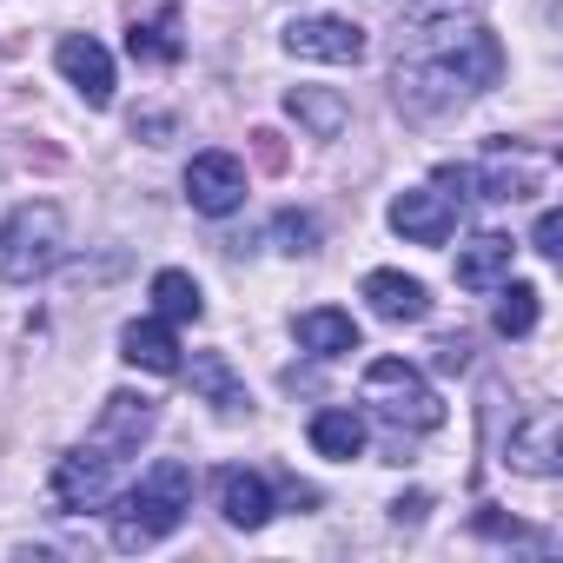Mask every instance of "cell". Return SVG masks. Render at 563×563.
Wrapping results in <instances>:
<instances>
[{
    "label": "cell",
    "instance_id": "cell-1",
    "mask_svg": "<svg viewBox=\"0 0 563 563\" xmlns=\"http://www.w3.org/2000/svg\"><path fill=\"white\" fill-rule=\"evenodd\" d=\"M398 67H391V87H398V107L411 120H438L451 107H464L471 93H484L497 74H504V47L490 27L477 21H431L424 8H405L398 21Z\"/></svg>",
    "mask_w": 563,
    "mask_h": 563
},
{
    "label": "cell",
    "instance_id": "cell-2",
    "mask_svg": "<svg viewBox=\"0 0 563 563\" xmlns=\"http://www.w3.org/2000/svg\"><path fill=\"white\" fill-rule=\"evenodd\" d=\"M192 464L186 457H159L126 497H113V550H153L159 537H173L192 510Z\"/></svg>",
    "mask_w": 563,
    "mask_h": 563
},
{
    "label": "cell",
    "instance_id": "cell-3",
    "mask_svg": "<svg viewBox=\"0 0 563 563\" xmlns=\"http://www.w3.org/2000/svg\"><path fill=\"white\" fill-rule=\"evenodd\" d=\"M67 252V219L60 206L34 199V206H14L8 219H0V278L8 286H34V278H47Z\"/></svg>",
    "mask_w": 563,
    "mask_h": 563
},
{
    "label": "cell",
    "instance_id": "cell-4",
    "mask_svg": "<svg viewBox=\"0 0 563 563\" xmlns=\"http://www.w3.org/2000/svg\"><path fill=\"white\" fill-rule=\"evenodd\" d=\"M365 398L378 405V418H385L398 438H405V431H438V424H444L438 391H431L424 372L405 365V358H372V365H365Z\"/></svg>",
    "mask_w": 563,
    "mask_h": 563
},
{
    "label": "cell",
    "instance_id": "cell-5",
    "mask_svg": "<svg viewBox=\"0 0 563 563\" xmlns=\"http://www.w3.org/2000/svg\"><path fill=\"white\" fill-rule=\"evenodd\" d=\"M113 477H120V457L87 438L80 451H67L54 464L47 497H54V510H100V504H113Z\"/></svg>",
    "mask_w": 563,
    "mask_h": 563
},
{
    "label": "cell",
    "instance_id": "cell-6",
    "mask_svg": "<svg viewBox=\"0 0 563 563\" xmlns=\"http://www.w3.org/2000/svg\"><path fill=\"white\" fill-rule=\"evenodd\" d=\"M537 179H543V159L537 153H523V146H484V159L477 166H464V199H484V206H510V199H523V192H537Z\"/></svg>",
    "mask_w": 563,
    "mask_h": 563
},
{
    "label": "cell",
    "instance_id": "cell-7",
    "mask_svg": "<svg viewBox=\"0 0 563 563\" xmlns=\"http://www.w3.org/2000/svg\"><path fill=\"white\" fill-rule=\"evenodd\" d=\"M504 464L523 477H556L563 471V411L556 405H530L510 438H504Z\"/></svg>",
    "mask_w": 563,
    "mask_h": 563
},
{
    "label": "cell",
    "instance_id": "cell-8",
    "mask_svg": "<svg viewBox=\"0 0 563 563\" xmlns=\"http://www.w3.org/2000/svg\"><path fill=\"white\" fill-rule=\"evenodd\" d=\"M186 199H192V212H206V219L239 212V206H245V166H239L225 146L192 153V166H186Z\"/></svg>",
    "mask_w": 563,
    "mask_h": 563
},
{
    "label": "cell",
    "instance_id": "cell-9",
    "mask_svg": "<svg viewBox=\"0 0 563 563\" xmlns=\"http://www.w3.org/2000/svg\"><path fill=\"white\" fill-rule=\"evenodd\" d=\"M286 47H292L299 60L358 67V60H365V27H358V21H339V14H312V21H292V27H286Z\"/></svg>",
    "mask_w": 563,
    "mask_h": 563
},
{
    "label": "cell",
    "instance_id": "cell-10",
    "mask_svg": "<svg viewBox=\"0 0 563 563\" xmlns=\"http://www.w3.org/2000/svg\"><path fill=\"white\" fill-rule=\"evenodd\" d=\"M451 225H457V206L431 186H411V192L391 199V232H405L411 245H444Z\"/></svg>",
    "mask_w": 563,
    "mask_h": 563
},
{
    "label": "cell",
    "instance_id": "cell-11",
    "mask_svg": "<svg viewBox=\"0 0 563 563\" xmlns=\"http://www.w3.org/2000/svg\"><path fill=\"white\" fill-rule=\"evenodd\" d=\"M54 67L80 87L87 107H107V100H113V60H107V47H100L93 34H67V41L54 47Z\"/></svg>",
    "mask_w": 563,
    "mask_h": 563
},
{
    "label": "cell",
    "instance_id": "cell-12",
    "mask_svg": "<svg viewBox=\"0 0 563 563\" xmlns=\"http://www.w3.org/2000/svg\"><path fill=\"white\" fill-rule=\"evenodd\" d=\"M153 418H159V411H153V398H133V391H113V398L100 405V424H93V444H100V451H113V457L126 464V457L140 451V438L153 431Z\"/></svg>",
    "mask_w": 563,
    "mask_h": 563
},
{
    "label": "cell",
    "instance_id": "cell-13",
    "mask_svg": "<svg viewBox=\"0 0 563 563\" xmlns=\"http://www.w3.org/2000/svg\"><path fill=\"white\" fill-rule=\"evenodd\" d=\"M365 306H372L385 325H418V319H431V292L418 286V278H405V272H372V278H365Z\"/></svg>",
    "mask_w": 563,
    "mask_h": 563
},
{
    "label": "cell",
    "instance_id": "cell-14",
    "mask_svg": "<svg viewBox=\"0 0 563 563\" xmlns=\"http://www.w3.org/2000/svg\"><path fill=\"white\" fill-rule=\"evenodd\" d=\"M510 258H517V245H510L504 232H477V239L457 252V286H464V292H497L504 278H510Z\"/></svg>",
    "mask_w": 563,
    "mask_h": 563
},
{
    "label": "cell",
    "instance_id": "cell-15",
    "mask_svg": "<svg viewBox=\"0 0 563 563\" xmlns=\"http://www.w3.org/2000/svg\"><path fill=\"white\" fill-rule=\"evenodd\" d=\"M219 510H225L232 530H258V523L272 517V484H265L258 471L232 464V471H219Z\"/></svg>",
    "mask_w": 563,
    "mask_h": 563
},
{
    "label": "cell",
    "instance_id": "cell-16",
    "mask_svg": "<svg viewBox=\"0 0 563 563\" xmlns=\"http://www.w3.org/2000/svg\"><path fill=\"white\" fill-rule=\"evenodd\" d=\"M299 345L312 352V358H345V352H358V319L352 312H339V306H312V312H299Z\"/></svg>",
    "mask_w": 563,
    "mask_h": 563
},
{
    "label": "cell",
    "instance_id": "cell-17",
    "mask_svg": "<svg viewBox=\"0 0 563 563\" xmlns=\"http://www.w3.org/2000/svg\"><path fill=\"white\" fill-rule=\"evenodd\" d=\"M120 358L140 365V372H153V378H173V372H179V345H173L166 319H133V325L120 332Z\"/></svg>",
    "mask_w": 563,
    "mask_h": 563
},
{
    "label": "cell",
    "instance_id": "cell-18",
    "mask_svg": "<svg viewBox=\"0 0 563 563\" xmlns=\"http://www.w3.org/2000/svg\"><path fill=\"white\" fill-rule=\"evenodd\" d=\"M312 451L319 457H332V464H352L358 451H365V418L352 411V405H325V411H312Z\"/></svg>",
    "mask_w": 563,
    "mask_h": 563
},
{
    "label": "cell",
    "instance_id": "cell-19",
    "mask_svg": "<svg viewBox=\"0 0 563 563\" xmlns=\"http://www.w3.org/2000/svg\"><path fill=\"white\" fill-rule=\"evenodd\" d=\"M286 113H292L312 140H339V133L352 126V107H345L339 93H325V87H292V93H286Z\"/></svg>",
    "mask_w": 563,
    "mask_h": 563
},
{
    "label": "cell",
    "instance_id": "cell-20",
    "mask_svg": "<svg viewBox=\"0 0 563 563\" xmlns=\"http://www.w3.org/2000/svg\"><path fill=\"white\" fill-rule=\"evenodd\" d=\"M153 306H159V319H166V325H192V319H206V292H199V278H192V272H179V265L153 272Z\"/></svg>",
    "mask_w": 563,
    "mask_h": 563
},
{
    "label": "cell",
    "instance_id": "cell-21",
    "mask_svg": "<svg viewBox=\"0 0 563 563\" xmlns=\"http://www.w3.org/2000/svg\"><path fill=\"white\" fill-rule=\"evenodd\" d=\"M192 391H199V398H206L212 411H225V418L252 405V398H245V385L232 378V365H225V352H199V358H192Z\"/></svg>",
    "mask_w": 563,
    "mask_h": 563
},
{
    "label": "cell",
    "instance_id": "cell-22",
    "mask_svg": "<svg viewBox=\"0 0 563 563\" xmlns=\"http://www.w3.org/2000/svg\"><path fill=\"white\" fill-rule=\"evenodd\" d=\"M126 47H133V60H159V67L179 60V54H186V41H179V14L159 8L153 21H133V27H126Z\"/></svg>",
    "mask_w": 563,
    "mask_h": 563
},
{
    "label": "cell",
    "instance_id": "cell-23",
    "mask_svg": "<svg viewBox=\"0 0 563 563\" xmlns=\"http://www.w3.org/2000/svg\"><path fill=\"white\" fill-rule=\"evenodd\" d=\"M497 292H504V299H497V332H504V339H530V332H537V312H543V292L523 286V278H504Z\"/></svg>",
    "mask_w": 563,
    "mask_h": 563
},
{
    "label": "cell",
    "instance_id": "cell-24",
    "mask_svg": "<svg viewBox=\"0 0 563 563\" xmlns=\"http://www.w3.org/2000/svg\"><path fill=\"white\" fill-rule=\"evenodd\" d=\"M272 245L278 252H312L319 245V219L312 212H278L272 219Z\"/></svg>",
    "mask_w": 563,
    "mask_h": 563
},
{
    "label": "cell",
    "instance_id": "cell-25",
    "mask_svg": "<svg viewBox=\"0 0 563 563\" xmlns=\"http://www.w3.org/2000/svg\"><path fill=\"white\" fill-rule=\"evenodd\" d=\"M477 537H497V543H537V550H550V537H537V530H523L517 517H497V510H477Z\"/></svg>",
    "mask_w": 563,
    "mask_h": 563
},
{
    "label": "cell",
    "instance_id": "cell-26",
    "mask_svg": "<svg viewBox=\"0 0 563 563\" xmlns=\"http://www.w3.org/2000/svg\"><path fill=\"white\" fill-rule=\"evenodd\" d=\"M431 365H438V372H464V365H471V339H464V332L438 339V345H431Z\"/></svg>",
    "mask_w": 563,
    "mask_h": 563
},
{
    "label": "cell",
    "instance_id": "cell-27",
    "mask_svg": "<svg viewBox=\"0 0 563 563\" xmlns=\"http://www.w3.org/2000/svg\"><path fill=\"white\" fill-rule=\"evenodd\" d=\"M530 245H537L543 258H556V252H563V212H543L537 232H530Z\"/></svg>",
    "mask_w": 563,
    "mask_h": 563
},
{
    "label": "cell",
    "instance_id": "cell-28",
    "mask_svg": "<svg viewBox=\"0 0 563 563\" xmlns=\"http://www.w3.org/2000/svg\"><path fill=\"white\" fill-rule=\"evenodd\" d=\"M424 510H431V497H424V490H411V497H398V504H391V517H398V523H418Z\"/></svg>",
    "mask_w": 563,
    "mask_h": 563
},
{
    "label": "cell",
    "instance_id": "cell-29",
    "mask_svg": "<svg viewBox=\"0 0 563 563\" xmlns=\"http://www.w3.org/2000/svg\"><path fill=\"white\" fill-rule=\"evenodd\" d=\"M252 140H258V159H265V166H286V146H278V133H252Z\"/></svg>",
    "mask_w": 563,
    "mask_h": 563
},
{
    "label": "cell",
    "instance_id": "cell-30",
    "mask_svg": "<svg viewBox=\"0 0 563 563\" xmlns=\"http://www.w3.org/2000/svg\"><path fill=\"white\" fill-rule=\"evenodd\" d=\"M133 133H153V146H159V140L173 133V120H166V113H146V120H133Z\"/></svg>",
    "mask_w": 563,
    "mask_h": 563
}]
</instances>
